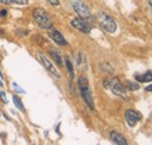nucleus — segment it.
Returning a JSON list of instances; mask_svg holds the SVG:
<instances>
[{
    "label": "nucleus",
    "mask_w": 152,
    "mask_h": 145,
    "mask_svg": "<svg viewBox=\"0 0 152 145\" xmlns=\"http://www.w3.org/2000/svg\"><path fill=\"white\" fill-rule=\"evenodd\" d=\"M103 86L105 89L113 91L115 95L124 98V100H128V95H126V90L125 88L123 87V84L119 82V80L117 77H109L107 80H104L103 82Z\"/></svg>",
    "instance_id": "obj_1"
},
{
    "label": "nucleus",
    "mask_w": 152,
    "mask_h": 145,
    "mask_svg": "<svg viewBox=\"0 0 152 145\" xmlns=\"http://www.w3.org/2000/svg\"><path fill=\"white\" fill-rule=\"evenodd\" d=\"M78 88L81 91V95L84 100V102L87 103V105L90 109H95L94 105V100H93V95H91V91H90V87H89V83H88V80L84 77V76H81L78 78Z\"/></svg>",
    "instance_id": "obj_2"
},
{
    "label": "nucleus",
    "mask_w": 152,
    "mask_h": 145,
    "mask_svg": "<svg viewBox=\"0 0 152 145\" xmlns=\"http://www.w3.org/2000/svg\"><path fill=\"white\" fill-rule=\"evenodd\" d=\"M33 18L37 21L39 26L43 29H50L53 28V22L52 19L49 18V15L47 14V12L42 8H35L33 11Z\"/></svg>",
    "instance_id": "obj_3"
},
{
    "label": "nucleus",
    "mask_w": 152,
    "mask_h": 145,
    "mask_svg": "<svg viewBox=\"0 0 152 145\" xmlns=\"http://www.w3.org/2000/svg\"><path fill=\"white\" fill-rule=\"evenodd\" d=\"M97 21L99 23V26L108 33H115L116 29H117V23L115 21L114 18H111L109 14L104 13V12H101L97 14Z\"/></svg>",
    "instance_id": "obj_4"
},
{
    "label": "nucleus",
    "mask_w": 152,
    "mask_h": 145,
    "mask_svg": "<svg viewBox=\"0 0 152 145\" xmlns=\"http://www.w3.org/2000/svg\"><path fill=\"white\" fill-rule=\"evenodd\" d=\"M72 6L80 18H90V10L82 0H72Z\"/></svg>",
    "instance_id": "obj_5"
},
{
    "label": "nucleus",
    "mask_w": 152,
    "mask_h": 145,
    "mask_svg": "<svg viewBox=\"0 0 152 145\" xmlns=\"http://www.w3.org/2000/svg\"><path fill=\"white\" fill-rule=\"evenodd\" d=\"M72 26L76 28L77 31L84 33V34H89L90 31H91V26L90 23L87 21V19H83V18H75L72 20Z\"/></svg>",
    "instance_id": "obj_6"
},
{
    "label": "nucleus",
    "mask_w": 152,
    "mask_h": 145,
    "mask_svg": "<svg viewBox=\"0 0 152 145\" xmlns=\"http://www.w3.org/2000/svg\"><path fill=\"white\" fill-rule=\"evenodd\" d=\"M39 59H40V61H41V63L45 66V68L48 70V72H50L52 75H54L55 77H60V74H58V72L56 70V68L54 67V64L52 63V61H49V59L46 56L45 54H42V53H40L39 54Z\"/></svg>",
    "instance_id": "obj_7"
},
{
    "label": "nucleus",
    "mask_w": 152,
    "mask_h": 145,
    "mask_svg": "<svg viewBox=\"0 0 152 145\" xmlns=\"http://www.w3.org/2000/svg\"><path fill=\"white\" fill-rule=\"evenodd\" d=\"M124 116H125V121H126L128 125L131 127H134L137 124V122L140 119V115L134 110H126Z\"/></svg>",
    "instance_id": "obj_8"
},
{
    "label": "nucleus",
    "mask_w": 152,
    "mask_h": 145,
    "mask_svg": "<svg viewBox=\"0 0 152 145\" xmlns=\"http://www.w3.org/2000/svg\"><path fill=\"white\" fill-rule=\"evenodd\" d=\"M49 36L52 37V40L57 43L58 46H67L68 45V42H67V40L63 37V35L56 31V29H54V28H50V31H49Z\"/></svg>",
    "instance_id": "obj_9"
},
{
    "label": "nucleus",
    "mask_w": 152,
    "mask_h": 145,
    "mask_svg": "<svg viewBox=\"0 0 152 145\" xmlns=\"http://www.w3.org/2000/svg\"><path fill=\"white\" fill-rule=\"evenodd\" d=\"M110 138H111V141L114 142L115 144L128 145V141L124 138V136L121 135V133H118L117 131H111V132H110Z\"/></svg>",
    "instance_id": "obj_10"
},
{
    "label": "nucleus",
    "mask_w": 152,
    "mask_h": 145,
    "mask_svg": "<svg viewBox=\"0 0 152 145\" xmlns=\"http://www.w3.org/2000/svg\"><path fill=\"white\" fill-rule=\"evenodd\" d=\"M136 80L138 82H151L152 81V72H146L143 75H136Z\"/></svg>",
    "instance_id": "obj_11"
},
{
    "label": "nucleus",
    "mask_w": 152,
    "mask_h": 145,
    "mask_svg": "<svg viewBox=\"0 0 152 145\" xmlns=\"http://www.w3.org/2000/svg\"><path fill=\"white\" fill-rule=\"evenodd\" d=\"M29 0H0L2 4H8V5H27Z\"/></svg>",
    "instance_id": "obj_12"
},
{
    "label": "nucleus",
    "mask_w": 152,
    "mask_h": 145,
    "mask_svg": "<svg viewBox=\"0 0 152 145\" xmlns=\"http://www.w3.org/2000/svg\"><path fill=\"white\" fill-rule=\"evenodd\" d=\"M13 103H14V105H15L17 108L19 109L20 111H25L23 104H22L21 100H20V98L18 97V96H17V95H13Z\"/></svg>",
    "instance_id": "obj_13"
},
{
    "label": "nucleus",
    "mask_w": 152,
    "mask_h": 145,
    "mask_svg": "<svg viewBox=\"0 0 152 145\" xmlns=\"http://www.w3.org/2000/svg\"><path fill=\"white\" fill-rule=\"evenodd\" d=\"M50 56H52V59L56 62L58 66H62L63 64V62H62V59H61V56L57 54L56 51H50Z\"/></svg>",
    "instance_id": "obj_14"
},
{
    "label": "nucleus",
    "mask_w": 152,
    "mask_h": 145,
    "mask_svg": "<svg viewBox=\"0 0 152 145\" xmlns=\"http://www.w3.org/2000/svg\"><path fill=\"white\" fill-rule=\"evenodd\" d=\"M101 69L104 70L105 72H108V74H114V68L109 63H102L101 64Z\"/></svg>",
    "instance_id": "obj_15"
},
{
    "label": "nucleus",
    "mask_w": 152,
    "mask_h": 145,
    "mask_svg": "<svg viewBox=\"0 0 152 145\" xmlns=\"http://www.w3.org/2000/svg\"><path fill=\"white\" fill-rule=\"evenodd\" d=\"M66 66H67V68H68V72H69L70 77L73 78V77H74V68H73V64H72V62H70L69 59H66Z\"/></svg>",
    "instance_id": "obj_16"
},
{
    "label": "nucleus",
    "mask_w": 152,
    "mask_h": 145,
    "mask_svg": "<svg viewBox=\"0 0 152 145\" xmlns=\"http://www.w3.org/2000/svg\"><path fill=\"white\" fill-rule=\"evenodd\" d=\"M126 86H128V88L130 89V90H137L138 88H139V86L137 84V83H133V82H126Z\"/></svg>",
    "instance_id": "obj_17"
},
{
    "label": "nucleus",
    "mask_w": 152,
    "mask_h": 145,
    "mask_svg": "<svg viewBox=\"0 0 152 145\" xmlns=\"http://www.w3.org/2000/svg\"><path fill=\"white\" fill-rule=\"evenodd\" d=\"M12 86H13V88H14V90L17 91V92H20V94H23V92H25V90H22V89L20 88V87H19V86H18V84H17V83H13Z\"/></svg>",
    "instance_id": "obj_18"
},
{
    "label": "nucleus",
    "mask_w": 152,
    "mask_h": 145,
    "mask_svg": "<svg viewBox=\"0 0 152 145\" xmlns=\"http://www.w3.org/2000/svg\"><path fill=\"white\" fill-rule=\"evenodd\" d=\"M47 2H49L50 5H53V6H58L60 5V1L58 0H46Z\"/></svg>",
    "instance_id": "obj_19"
},
{
    "label": "nucleus",
    "mask_w": 152,
    "mask_h": 145,
    "mask_svg": "<svg viewBox=\"0 0 152 145\" xmlns=\"http://www.w3.org/2000/svg\"><path fill=\"white\" fill-rule=\"evenodd\" d=\"M0 97H1V101H2L4 103H7V98H6V94H5L4 91H1V92H0Z\"/></svg>",
    "instance_id": "obj_20"
},
{
    "label": "nucleus",
    "mask_w": 152,
    "mask_h": 145,
    "mask_svg": "<svg viewBox=\"0 0 152 145\" xmlns=\"http://www.w3.org/2000/svg\"><path fill=\"white\" fill-rule=\"evenodd\" d=\"M6 14H7V11H5V10H1L0 11V15L1 17H6Z\"/></svg>",
    "instance_id": "obj_21"
},
{
    "label": "nucleus",
    "mask_w": 152,
    "mask_h": 145,
    "mask_svg": "<svg viewBox=\"0 0 152 145\" xmlns=\"http://www.w3.org/2000/svg\"><path fill=\"white\" fill-rule=\"evenodd\" d=\"M145 90L149 91V92H152V84H151V86H148V87L145 88Z\"/></svg>",
    "instance_id": "obj_22"
},
{
    "label": "nucleus",
    "mask_w": 152,
    "mask_h": 145,
    "mask_svg": "<svg viewBox=\"0 0 152 145\" xmlns=\"http://www.w3.org/2000/svg\"><path fill=\"white\" fill-rule=\"evenodd\" d=\"M149 4H150V6H151V8H152V0H149Z\"/></svg>",
    "instance_id": "obj_23"
}]
</instances>
